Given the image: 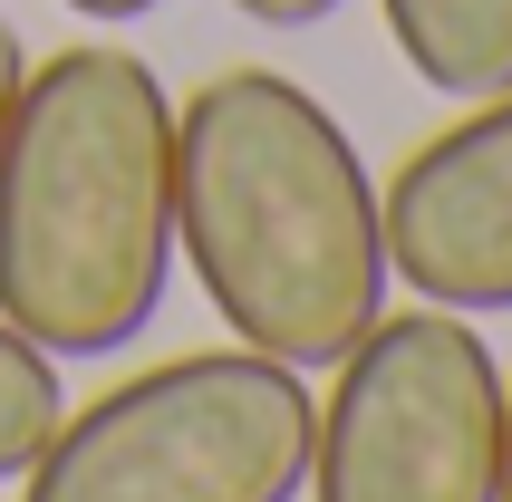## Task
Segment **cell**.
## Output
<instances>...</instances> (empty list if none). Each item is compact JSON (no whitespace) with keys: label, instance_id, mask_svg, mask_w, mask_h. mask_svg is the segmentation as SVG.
Returning a JSON list of instances; mask_svg holds the SVG:
<instances>
[{"label":"cell","instance_id":"8fae6325","mask_svg":"<svg viewBox=\"0 0 512 502\" xmlns=\"http://www.w3.org/2000/svg\"><path fill=\"white\" fill-rule=\"evenodd\" d=\"M493 502H512V377H503V493Z\"/></svg>","mask_w":512,"mask_h":502},{"label":"cell","instance_id":"30bf717a","mask_svg":"<svg viewBox=\"0 0 512 502\" xmlns=\"http://www.w3.org/2000/svg\"><path fill=\"white\" fill-rule=\"evenodd\" d=\"M78 20H145V10H165V0H68Z\"/></svg>","mask_w":512,"mask_h":502},{"label":"cell","instance_id":"7a4b0ae2","mask_svg":"<svg viewBox=\"0 0 512 502\" xmlns=\"http://www.w3.org/2000/svg\"><path fill=\"white\" fill-rule=\"evenodd\" d=\"M174 280V97L136 49L20 68L0 116V319L58 367L155 329Z\"/></svg>","mask_w":512,"mask_h":502},{"label":"cell","instance_id":"9c48e42d","mask_svg":"<svg viewBox=\"0 0 512 502\" xmlns=\"http://www.w3.org/2000/svg\"><path fill=\"white\" fill-rule=\"evenodd\" d=\"M20 68H29V49H20V29L0 20V116H10V97H20Z\"/></svg>","mask_w":512,"mask_h":502},{"label":"cell","instance_id":"3957f363","mask_svg":"<svg viewBox=\"0 0 512 502\" xmlns=\"http://www.w3.org/2000/svg\"><path fill=\"white\" fill-rule=\"evenodd\" d=\"M319 396L261 348H184L49 425L20 502H300Z\"/></svg>","mask_w":512,"mask_h":502},{"label":"cell","instance_id":"8992f818","mask_svg":"<svg viewBox=\"0 0 512 502\" xmlns=\"http://www.w3.org/2000/svg\"><path fill=\"white\" fill-rule=\"evenodd\" d=\"M377 20L397 39L406 78L455 107L512 87V0H377Z\"/></svg>","mask_w":512,"mask_h":502},{"label":"cell","instance_id":"52a82bcc","mask_svg":"<svg viewBox=\"0 0 512 502\" xmlns=\"http://www.w3.org/2000/svg\"><path fill=\"white\" fill-rule=\"evenodd\" d=\"M68 416V387H58V358L39 338H20L0 319V483L29 474V454L49 445V425Z\"/></svg>","mask_w":512,"mask_h":502},{"label":"cell","instance_id":"5b68a950","mask_svg":"<svg viewBox=\"0 0 512 502\" xmlns=\"http://www.w3.org/2000/svg\"><path fill=\"white\" fill-rule=\"evenodd\" d=\"M387 223V280L455 319H503L512 309V87L474 97L455 126H435L377 184Z\"/></svg>","mask_w":512,"mask_h":502},{"label":"cell","instance_id":"6da1fadb","mask_svg":"<svg viewBox=\"0 0 512 502\" xmlns=\"http://www.w3.org/2000/svg\"><path fill=\"white\" fill-rule=\"evenodd\" d=\"M174 261L232 348L329 367L387 319V223L348 126L281 68H223L174 107Z\"/></svg>","mask_w":512,"mask_h":502},{"label":"cell","instance_id":"277c9868","mask_svg":"<svg viewBox=\"0 0 512 502\" xmlns=\"http://www.w3.org/2000/svg\"><path fill=\"white\" fill-rule=\"evenodd\" d=\"M310 502H493L503 493V358L455 309H387L310 416Z\"/></svg>","mask_w":512,"mask_h":502},{"label":"cell","instance_id":"ba28073f","mask_svg":"<svg viewBox=\"0 0 512 502\" xmlns=\"http://www.w3.org/2000/svg\"><path fill=\"white\" fill-rule=\"evenodd\" d=\"M232 10H242V20H261V29H319L339 0H232Z\"/></svg>","mask_w":512,"mask_h":502}]
</instances>
